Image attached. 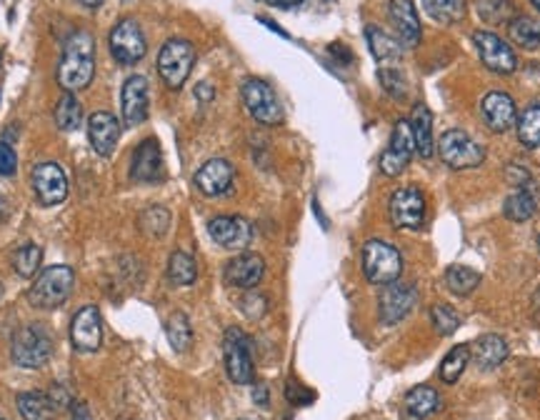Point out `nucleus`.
I'll return each instance as SVG.
<instances>
[{
    "label": "nucleus",
    "mask_w": 540,
    "mask_h": 420,
    "mask_svg": "<svg viewBox=\"0 0 540 420\" xmlns=\"http://www.w3.org/2000/svg\"><path fill=\"white\" fill-rule=\"evenodd\" d=\"M208 233L226 251H245L253 240V226L240 216H218L208 223Z\"/></svg>",
    "instance_id": "16"
},
{
    "label": "nucleus",
    "mask_w": 540,
    "mask_h": 420,
    "mask_svg": "<svg viewBox=\"0 0 540 420\" xmlns=\"http://www.w3.org/2000/svg\"><path fill=\"white\" fill-rule=\"evenodd\" d=\"M508 358V343L503 338L488 333L476 340V350H473V363L480 371H495L503 360Z\"/></svg>",
    "instance_id": "24"
},
{
    "label": "nucleus",
    "mask_w": 540,
    "mask_h": 420,
    "mask_svg": "<svg viewBox=\"0 0 540 420\" xmlns=\"http://www.w3.org/2000/svg\"><path fill=\"white\" fill-rule=\"evenodd\" d=\"M508 180L513 183V185H520L523 188V183H528L530 173L526 168H516V166H510L508 168Z\"/></svg>",
    "instance_id": "46"
},
{
    "label": "nucleus",
    "mask_w": 540,
    "mask_h": 420,
    "mask_svg": "<svg viewBox=\"0 0 540 420\" xmlns=\"http://www.w3.org/2000/svg\"><path fill=\"white\" fill-rule=\"evenodd\" d=\"M508 36L520 48L536 50L540 46V23L530 15H516L508 23Z\"/></svg>",
    "instance_id": "28"
},
{
    "label": "nucleus",
    "mask_w": 540,
    "mask_h": 420,
    "mask_svg": "<svg viewBox=\"0 0 540 420\" xmlns=\"http://www.w3.org/2000/svg\"><path fill=\"white\" fill-rule=\"evenodd\" d=\"M96 75V38L90 30H75L63 46L58 63V83L65 93H78Z\"/></svg>",
    "instance_id": "1"
},
{
    "label": "nucleus",
    "mask_w": 540,
    "mask_h": 420,
    "mask_svg": "<svg viewBox=\"0 0 540 420\" xmlns=\"http://www.w3.org/2000/svg\"><path fill=\"white\" fill-rule=\"evenodd\" d=\"M518 138L526 148H540V103H533L518 118Z\"/></svg>",
    "instance_id": "35"
},
{
    "label": "nucleus",
    "mask_w": 540,
    "mask_h": 420,
    "mask_svg": "<svg viewBox=\"0 0 540 420\" xmlns=\"http://www.w3.org/2000/svg\"><path fill=\"white\" fill-rule=\"evenodd\" d=\"M88 141L93 145L98 156H113L116 145L120 141V123L108 110H96L88 118Z\"/></svg>",
    "instance_id": "20"
},
{
    "label": "nucleus",
    "mask_w": 540,
    "mask_h": 420,
    "mask_svg": "<svg viewBox=\"0 0 540 420\" xmlns=\"http://www.w3.org/2000/svg\"><path fill=\"white\" fill-rule=\"evenodd\" d=\"M223 356H226V371H228V378L233 383H253L255 368H253L251 346H248V338L243 336V330L228 328L226 340H223Z\"/></svg>",
    "instance_id": "10"
},
{
    "label": "nucleus",
    "mask_w": 540,
    "mask_h": 420,
    "mask_svg": "<svg viewBox=\"0 0 540 420\" xmlns=\"http://www.w3.org/2000/svg\"><path fill=\"white\" fill-rule=\"evenodd\" d=\"M258 3H265V5H276V8H293V5H300L303 0H258Z\"/></svg>",
    "instance_id": "49"
},
{
    "label": "nucleus",
    "mask_w": 540,
    "mask_h": 420,
    "mask_svg": "<svg viewBox=\"0 0 540 420\" xmlns=\"http://www.w3.org/2000/svg\"><path fill=\"white\" fill-rule=\"evenodd\" d=\"M253 400H255L258 406H268V388H265V385H258V388L253 390Z\"/></svg>",
    "instance_id": "48"
},
{
    "label": "nucleus",
    "mask_w": 540,
    "mask_h": 420,
    "mask_svg": "<svg viewBox=\"0 0 540 420\" xmlns=\"http://www.w3.org/2000/svg\"><path fill=\"white\" fill-rule=\"evenodd\" d=\"M75 286V273L68 265H50L40 270L28 290V303L38 311H56L65 300L71 298Z\"/></svg>",
    "instance_id": "2"
},
{
    "label": "nucleus",
    "mask_w": 540,
    "mask_h": 420,
    "mask_svg": "<svg viewBox=\"0 0 540 420\" xmlns=\"http://www.w3.org/2000/svg\"><path fill=\"white\" fill-rule=\"evenodd\" d=\"M40 263H43V251H40L38 245H33V243L18 248L15 255H13V265H15L18 276L23 278L38 276V273H40Z\"/></svg>",
    "instance_id": "39"
},
{
    "label": "nucleus",
    "mask_w": 540,
    "mask_h": 420,
    "mask_svg": "<svg viewBox=\"0 0 540 420\" xmlns=\"http://www.w3.org/2000/svg\"><path fill=\"white\" fill-rule=\"evenodd\" d=\"M233 176H236V170L226 158H210L195 173V188L208 198H218V195L230 191Z\"/></svg>",
    "instance_id": "19"
},
{
    "label": "nucleus",
    "mask_w": 540,
    "mask_h": 420,
    "mask_svg": "<svg viewBox=\"0 0 540 420\" xmlns=\"http://www.w3.org/2000/svg\"><path fill=\"white\" fill-rule=\"evenodd\" d=\"M538 251H540V236H538Z\"/></svg>",
    "instance_id": "56"
},
{
    "label": "nucleus",
    "mask_w": 540,
    "mask_h": 420,
    "mask_svg": "<svg viewBox=\"0 0 540 420\" xmlns=\"http://www.w3.org/2000/svg\"><path fill=\"white\" fill-rule=\"evenodd\" d=\"M240 311L245 318H251V321H258V318H263L265 311H268V300H265L263 293H258V290H248L243 300H240Z\"/></svg>",
    "instance_id": "42"
},
{
    "label": "nucleus",
    "mask_w": 540,
    "mask_h": 420,
    "mask_svg": "<svg viewBox=\"0 0 540 420\" xmlns=\"http://www.w3.org/2000/svg\"><path fill=\"white\" fill-rule=\"evenodd\" d=\"M423 8L435 23H458L466 18V0H423Z\"/></svg>",
    "instance_id": "32"
},
{
    "label": "nucleus",
    "mask_w": 540,
    "mask_h": 420,
    "mask_svg": "<svg viewBox=\"0 0 540 420\" xmlns=\"http://www.w3.org/2000/svg\"><path fill=\"white\" fill-rule=\"evenodd\" d=\"M445 283L456 296H470L480 286V273H476L468 265H453L445 273Z\"/></svg>",
    "instance_id": "34"
},
{
    "label": "nucleus",
    "mask_w": 540,
    "mask_h": 420,
    "mask_svg": "<svg viewBox=\"0 0 540 420\" xmlns=\"http://www.w3.org/2000/svg\"><path fill=\"white\" fill-rule=\"evenodd\" d=\"M243 103L251 113L253 118L263 125H278L283 123V106L278 100L276 90L270 85L261 81V78H248L243 88H240Z\"/></svg>",
    "instance_id": "6"
},
{
    "label": "nucleus",
    "mask_w": 540,
    "mask_h": 420,
    "mask_svg": "<svg viewBox=\"0 0 540 420\" xmlns=\"http://www.w3.org/2000/svg\"><path fill=\"white\" fill-rule=\"evenodd\" d=\"M131 176L138 183H156L163 178V153L156 138H145L143 143L138 145L133 156Z\"/></svg>",
    "instance_id": "22"
},
{
    "label": "nucleus",
    "mask_w": 540,
    "mask_h": 420,
    "mask_svg": "<svg viewBox=\"0 0 540 420\" xmlns=\"http://www.w3.org/2000/svg\"><path fill=\"white\" fill-rule=\"evenodd\" d=\"M33 193L43 205H58L68 198V178L58 163H40L33 168Z\"/></svg>",
    "instance_id": "15"
},
{
    "label": "nucleus",
    "mask_w": 540,
    "mask_h": 420,
    "mask_svg": "<svg viewBox=\"0 0 540 420\" xmlns=\"http://www.w3.org/2000/svg\"><path fill=\"white\" fill-rule=\"evenodd\" d=\"M410 131L416 138V150L423 158H431L435 145H433V116L425 106H416L413 116H410Z\"/></svg>",
    "instance_id": "27"
},
{
    "label": "nucleus",
    "mask_w": 540,
    "mask_h": 420,
    "mask_svg": "<svg viewBox=\"0 0 540 420\" xmlns=\"http://www.w3.org/2000/svg\"><path fill=\"white\" fill-rule=\"evenodd\" d=\"M150 85L143 75H131L123 83V93H120V113H123V123L128 128H135L148 120V108H150Z\"/></svg>",
    "instance_id": "13"
},
{
    "label": "nucleus",
    "mask_w": 540,
    "mask_h": 420,
    "mask_svg": "<svg viewBox=\"0 0 540 420\" xmlns=\"http://www.w3.org/2000/svg\"><path fill=\"white\" fill-rule=\"evenodd\" d=\"M141 228H143L148 236L163 238L170 228V213L163 205H150L148 210H143V216H141Z\"/></svg>",
    "instance_id": "40"
},
{
    "label": "nucleus",
    "mask_w": 540,
    "mask_h": 420,
    "mask_svg": "<svg viewBox=\"0 0 540 420\" xmlns=\"http://www.w3.org/2000/svg\"><path fill=\"white\" fill-rule=\"evenodd\" d=\"M388 213L396 228L403 230H418L425 220V198L416 185L408 188H400L393 193L390 205H388Z\"/></svg>",
    "instance_id": "11"
},
{
    "label": "nucleus",
    "mask_w": 540,
    "mask_h": 420,
    "mask_svg": "<svg viewBox=\"0 0 540 420\" xmlns=\"http://www.w3.org/2000/svg\"><path fill=\"white\" fill-rule=\"evenodd\" d=\"M18 413L23 420H56V400L40 390H28L18 396Z\"/></svg>",
    "instance_id": "25"
},
{
    "label": "nucleus",
    "mask_w": 540,
    "mask_h": 420,
    "mask_svg": "<svg viewBox=\"0 0 540 420\" xmlns=\"http://www.w3.org/2000/svg\"><path fill=\"white\" fill-rule=\"evenodd\" d=\"M388 15H390V23L398 30V38L403 46H418L420 40V21L418 13L413 8L410 0H390L388 5Z\"/></svg>",
    "instance_id": "23"
},
{
    "label": "nucleus",
    "mask_w": 540,
    "mask_h": 420,
    "mask_svg": "<svg viewBox=\"0 0 540 420\" xmlns=\"http://www.w3.org/2000/svg\"><path fill=\"white\" fill-rule=\"evenodd\" d=\"M56 123H58L60 131L65 133L75 131L83 123V106L75 98V93H65V96L60 98L58 108H56Z\"/></svg>",
    "instance_id": "33"
},
{
    "label": "nucleus",
    "mask_w": 540,
    "mask_h": 420,
    "mask_svg": "<svg viewBox=\"0 0 540 420\" xmlns=\"http://www.w3.org/2000/svg\"><path fill=\"white\" fill-rule=\"evenodd\" d=\"M73 348L78 353H96L103 340V318L96 305H85L73 315L71 323Z\"/></svg>",
    "instance_id": "14"
},
{
    "label": "nucleus",
    "mask_w": 540,
    "mask_h": 420,
    "mask_svg": "<svg viewBox=\"0 0 540 420\" xmlns=\"http://www.w3.org/2000/svg\"><path fill=\"white\" fill-rule=\"evenodd\" d=\"M240 420H258V418H240Z\"/></svg>",
    "instance_id": "55"
},
{
    "label": "nucleus",
    "mask_w": 540,
    "mask_h": 420,
    "mask_svg": "<svg viewBox=\"0 0 540 420\" xmlns=\"http://www.w3.org/2000/svg\"><path fill=\"white\" fill-rule=\"evenodd\" d=\"M73 420H93V418H90V413H88L85 408H78L75 413H73Z\"/></svg>",
    "instance_id": "51"
},
{
    "label": "nucleus",
    "mask_w": 540,
    "mask_h": 420,
    "mask_svg": "<svg viewBox=\"0 0 540 420\" xmlns=\"http://www.w3.org/2000/svg\"><path fill=\"white\" fill-rule=\"evenodd\" d=\"M431 321H433V328H435L441 336H453V333L458 330V325H460V315H458L450 305L438 303V305H433Z\"/></svg>",
    "instance_id": "41"
},
{
    "label": "nucleus",
    "mask_w": 540,
    "mask_h": 420,
    "mask_svg": "<svg viewBox=\"0 0 540 420\" xmlns=\"http://www.w3.org/2000/svg\"><path fill=\"white\" fill-rule=\"evenodd\" d=\"M438 153H441V160L445 166L453 170L478 168L485 160V150L463 131L443 133V138L438 143Z\"/></svg>",
    "instance_id": "8"
},
{
    "label": "nucleus",
    "mask_w": 540,
    "mask_h": 420,
    "mask_svg": "<svg viewBox=\"0 0 540 420\" xmlns=\"http://www.w3.org/2000/svg\"><path fill=\"white\" fill-rule=\"evenodd\" d=\"M226 283L233 288L251 290L255 288L265 276V261L258 253H238L236 258H230L226 263Z\"/></svg>",
    "instance_id": "18"
},
{
    "label": "nucleus",
    "mask_w": 540,
    "mask_h": 420,
    "mask_svg": "<svg viewBox=\"0 0 540 420\" xmlns=\"http://www.w3.org/2000/svg\"><path fill=\"white\" fill-rule=\"evenodd\" d=\"M365 38H368V46H371L375 60H381V63H390V60H398L403 56V43L383 33L375 25L365 28Z\"/></svg>",
    "instance_id": "29"
},
{
    "label": "nucleus",
    "mask_w": 540,
    "mask_h": 420,
    "mask_svg": "<svg viewBox=\"0 0 540 420\" xmlns=\"http://www.w3.org/2000/svg\"><path fill=\"white\" fill-rule=\"evenodd\" d=\"M11 350L21 368H43L53 356V338L43 325H25L13 338Z\"/></svg>",
    "instance_id": "5"
},
{
    "label": "nucleus",
    "mask_w": 540,
    "mask_h": 420,
    "mask_svg": "<svg viewBox=\"0 0 540 420\" xmlns=\"http://www.w3.org/2000/svg\"><path fill=\"white\" fill-rule=\"evenodd\" d=\"M110 56L118 60L120 65H135L145 58L148 53V40H145L141 25L133 18H123L113 25L108 38Z\"/></svg>",
    "instance_id": "7"
},
{
    "label": "nucleus",
    "mask_w": 540,
    "mask_h": 420,
    "mask_svg": "<svg viewBox=\"0 0 540 420\" xmlns=\"http://www.w3.org/2000/svg\"><path fill=\"white\" fill-rule=\"evenodd\" d=\"M418 293L408 283H388L381 290V298H378V311H381V321L385 325L400 323L416 305Z\"/></svg>",
    "instance_id": "17"
},
{
    "label": "nucleus",
    "mask_w": 540,
    "mask_h": 420,
    "mask_svg": "<svg viewBox=\"0 0 540 420\" xmlns=\"http://www.w3.org/2000/svg\"><path fill=\"white\" fill-rule=\"evenodd\" d=\"M308 388H296V385H288V400L296 403V406H303V403H311L313 393H305Z\"/></svg>",
    "instance_id": "45"
},
{
    "label": "nucleus",
    "mask_w": 540,
    "mask_h": 420,
    "mask_svg": "<svg viewBox=\"0 0 540 420\" xmlns=\"http://www.w3.org/2000/svg\"><path fill=\"white\" fill-rule=\"evenodd\" d=\"M166 333H168L170 346L178 350V353H185V350L191 348L193 330L185 313H173V315H170L168 325H166Z\"/></svg>",
    "instance_id": "37"
},
{
    "label": "nucleus",
    "mask_w": 540,
    "mask_h": 420,
    "mask_svg": "<svg viewBox=\"0 0 540 420\" xmlns=\"http://www.w3.org/2000/svg\"><path fill=\"white\" fill-rule=\"evenodd\" d=\"M416 153V138L410 131L408 120H398L393 135H390V143L385 148V153L381 156V170L388 178H396L403 170L408 168L410 160Z\"/></svg>",
    "instance_id": "9"
},
{
    "label": "nucleus",
    "mask_w": 540,
    "mask_h": 420,
    "mask_svg": "<svg viewBox=\"0 0 540 420\" xmlns=\"http://www.w3.org/2000/svg\"><path fill=\"white\" fill-rule=\"evenodd\" d=\"M468 360H470L468 346H456V348L450 350V353L443 358V363H441V378H443V383L448 385L458 383V378L463 375L466 365H468Z\"/></svg>",
    "instance_id": "38"
},
{
    "label": "nucleus",
    "mask_w": 540,
    "mask_h": 420,
    "mask_svg": "<svg viewBox=\"0 0 540 420\" xmlns=\"http://www.w3.org/2000/svg\"><path fill=\"white\" fill-rule=\"evenodd\" d=\"M195 96L201 98V100H210V98L216 96V93H213V85H210V83H201V85H198V88H195Z\"/></svg>",
    "instance_id": "47"
},
{
    "label": "nucleus",
    "mask_w": 540,
    "mask_h": 420,
    "mask_svg": "<svg viewBox=\"0 0 540 420\" xmlns=\"http://www.w3.org/2000/svg\"><path fill=\"white\" fill-rule=\"evenodd\" d=\"M473 43H476L480 60L488 71L498 73V75H510L518 68L516 53L510 50L503 38H498L491 30H476Z\"/></svg>",
    "instance_id": "12"
},
{
    "label": "nucleus",
    "mask_w": 540,
    "mask_h": 420,
    "mask_svg": "<svg viewBox=\"0 0 540 420\" xmlns=\"http://www.w3.org/2000/svg\"><path fill=\"white\" fill-rule=\"evenodd\" d=\"M530 3H533V8H536V11H540V0H530Z\"/></svg>",
    "instance_id": "54"
},
{
    "label": "nucleus",
    "mask_w": 540,
    "mask_h": 420,
    "mask_svg": "<svg viewBox=\"0 0 540 420\" xmlns=\"http://www.w3.org/2000/svg\"><path fill=\"white\" fill-rule=\"evenodd\" d=\"M381 83L388 90V96L406 98V93H408V83H406L403 73L396 71V68H383L381 71Z\"/></svg>",
    "instance_id": "43"
},
{
    "label": "nucleus",
    "mask_w": 540,
    "mask_h": 420,
    "mask_svg": "<svg viewBox=\"0 0 540 420\" xmlns=\"http://www.w3.org/2000/svg\"><path fill=\"white\" fill-rule=\"evenodd\" d=\"M83 5H88V8H98V5H103L106 0H81Z\"/></svg>",
    "instance_id": "52"
},
{
    "label": "nucleus",
    "mask_w": 540,
    "mask_h": 420,
    "mask_svg": "<svg viewBox=\"0 0 540 420\" xmlns=\"http://www.w3.org/2000/svg\"><path fill=\"white\" fill-rule=\"evenodd\" d=\"M480 113H483V120L488 123V128L495 133L510 131L513 123L518 120L513 98L508 96V93H501V90H491L488 96L483 98Z\"/></svg>",
    "instance_id": "21"
},
{
    "label": "nucleus",
    "mask_w": 540,
    "mask_h": 420,
    "mask_svg": "<svg viewBox=\"0 0 540 420\" xmlns=\"http://www.w3.org/2000/svg\"><path fill=\"white\" fill-rule=\"evenodd\" d=\"M168 278L173 286H191L198 278V263L191 253L173 251L168 261Z\"/></svg>",
    "instance_id": "31"
},
{
    "label": "nucleus",
    "mask_w": 540,
    "mask_h": 420,
    "mask_svg": "<svg viewBox=\"0 0 540 420\" xmlns=\"http://www.w3.org/2000/svg\"><path fill=\"white\" fill-rule=\"evenodd\" d=\"M478 15L491 25H505L516 18L510 0H478Z\"/></svg>",
    "instance_id": "36"
},
{
    "label": "nucleus",
    "mask_w": 540,
    "mask_h": 420,
    "mask_svg": "<svg viewBox=\"0 0 540 420\" xmlns=\"http://www.w3.org/2000/svg\"><path fill=\"white\" fill-rule=\"evenodd\" d=\"M536 210H538V201H536V195L530 191H526V188L510 193L503 203L505 218L513 220V223H526V220H530V218L536 216Z\"/></svg>",
    "instance_id": "30"
},
{
    "label": "nucleus",
    "mask_w": 540,
    "mask_h": 420,
    "mask_svg": "<svg viewBox=\"0 0 540 420\" xmlns=\"http://www.w3.org/2000/svg\"><path fill=\"white\" fill-rule=\"evenodd\" d=\"M438 408V393L428 385L413 388L403 400V418L406 420H425L431 418Z\"/></svg>",
    "instance_id": "26"
},
{
    "label": "nucleus",
    "mask_w": 540,
    "mask_h": 420,
    "mask_svg": "<svg viewBox=\"0 0 540 420\" xmlns=\"http://www.w3.org/2000/svg\"><path fill=\"white\" fill-rule=\"evenodd\" d=\"M261 23L268 25V28H270V30H273V33H278V36L288 38V33H286V30H283V28H280V25H278V23H273V21H268V18H261Z\"/></svg>",
    "instance_id": "50"
},
{
    "label": "nucleus",
    "mask_w": 540,
    "mask_h": 420,
    "mask_svg": "<svg viewBox=\"0 0 540 420\" xmlns=\"http://www.w3.org/2000/svg\"><path fill=\"white\" fill-rule=\"evenodd\" d=\"M193 65H195V48L191 40L170 38L158 53V73L170 90H178L185 85V81L191 78Z\"/></svg>",
    "instance_id": "4"
},
{
    "label": "nucleus",
    "mask_w": 540,
    "mask_h": 420,
    "mask_svg": "<svg viewBox=\"0 0 540 420\" xmlns=\"http://www.w3.org/2000/svg\"><path fill=\"white\" fill-rule=\"evenodd\" d=\"M15 170H18V156L13 145L0 141V176H15Z\"/></svg>",
    "instance_id": "44"
},
{
    "label": "nucleus",
    "mask_w": 540,
    "mask_h": 420,
    "mask_svg": "<svg viewBox=\"0 0 540 420\" xmlns=\"http://www.w3.org/2000/svg\"><path fill=\"white\" fill-rule=\"evenodd\" d=\"M363 273L373 286H388L396 283L400 270H403V258L396 245L385 243V240H368L363 245Z\"/></svg>",
    "instance_id": "3"
},
{
    "label": "nucleus",
    "mask_w": 540,
    "mask_h": 420,
    "mask_svg": "<svg viewBox=\"0 0 540 420\" xmlns=\"http://www.w3.org/2000/svg\"><path fill=\"white\" fill-rule=\"evenodd\" d=\"M3 218H5V203L0 201V220H3Z\"/></svg>",
    "instance_id": "53"
}]
</instances>
